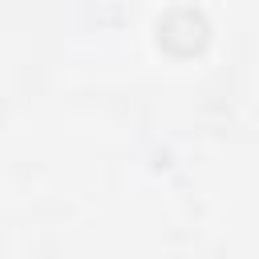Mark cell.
Listing matches in <instances>:
<instances>
[{"label":"cell","mask_w":259,"mask_h":259,"mask_svg":"<svg viewBox=\"0 0 259 259\" xmlns=\"http://www.w3.org/2000/svg\"><path fill=\"white\" fill-rule=\"evenodd\" d=\"M154 32H158V45H162L166 53H174V57H194V53H202L206 40H210L206 16H202L198 8H186V4H182V8H170L166 16H158Z\"/></svg>","instance_id":"1"}]
</instances>
